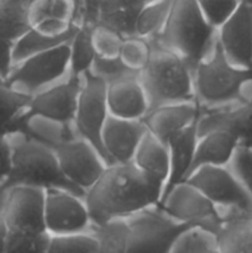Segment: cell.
Wrapping results in <instances>:
<instances>
[{
    "label": "cell",
    "mask_w": 252,
    "mask_h": 253,
    "mask_svg": "<svg viewBox=\"0 0 252 253\" xmlns=\"http://www.w3.org/2000/svg\"><path fill=\"white\" fill-rule=\"evenodd\" d=\"M163 185L143 174L132 162L113 165L88 189L84 202L94 226L114 220H127L158 207Z\"/></svg>",
    "instance_id": "cell-1"
},
{
    "label": "cell",
    "mask_w": 252,
    "mask_h": 253,
    "mask_svg": "<svg viewBox=\"0 0 252 253\" xmlns=\"http://www.w3.org/2000/svg\"><path fill=\"white\" fill-rule=\"evenodd\" d=\"M195 103L202 111L241 105L252 98V71L232 66L219 44L193 72Z\"/></svg>",
    "instance_id": "cell-2"
},
{
    "label": "cell",
    "mask_w": 252,
    "mask_h": 253,
    "mask_svg": "<svg viewBox=\"0 0 252 253\" xmlns=\"http://www.w3.org/2000/svg\"><path fill=\"white\" fill-rule=\"evenodd\" d=\"M150 41L174 52L195 68L214 49L217 29L208 21L195 0H174L162 32Z\"/></svg>",
    "instance_id": "cell-3"
},
{
    "label": "cell",
    "mask_w": 252,
    "mask_h": 253,
    "mask_svg": "<svg viewBox=\"0 0 252 253\" xmlns=\"http://www.w3.org/2000/svg\"><path fill=\"white\" fill-rule=\"evenodd\" d=\"M151 57L140 73L150 111L168 104L195 101L194 68L174 52L150 41Z\"/></svg>",
    "instance_id": "cell-4"
},
{
    "label": "cell",
    "mask_w": 252,
    "mask_h": 253,
    "mask_svg": "<svg viewBox=\"0 0 252 253\" xmlns=\"http://www.w3.org/2000/svg\"><path fill=\"white\" fill-rule=\"evenodd\" d=\"M12 150V169L4 193L17 185L40 189L59 188L84 198V193L66 179L59 169L53 150L21 131L9 137Z\"/></svg>",
    "instance_id": "cell-5"
},
{
    "label": "cell",
    "mask_w": 252,
    "mask_h": 253,
    "mask_svg": "<svg viewBox=\"0 0 252 253\" xmlns=\"http://www.w3.org/2000/svg\"><path fill=\"white\" fill-rule=\"evenodd\" d=\"M197 188L221 212L225 221L252 220V197L230 167H203L185 180Z\"/></svg>",
    "instance_id": "cell-6"
},
{
    "label": "cell",
    "mask_w": 252,
    "mask_h": 253,
    "mask_svg": "<svg viewBox=\"0 0 252 253\" xmlns=\"http://www.w3.org/2000/svg\"><path fill=\"white\" fill-rule=\"evenodd\" d=\"M71 74L69 43L54 47L15 64L6 85L27 96L51 88Z\"/></svg>",
    "instance_id": "cell-7"
},
{
    "label": "cell",
    "mask_w": 252,
    "mask_h": 253,
    "mask_svg": "<svg viewBox=\"0 0 252 253\" xmlns=\"http://www.w3.org/2000/svg\"><path fill=\"white\" fill-rule=\"evenodd\" d=\"M158 208L175 222L216 236L225 220L217 208L189 183L175 185L162 198Z\"/></svg>",
    "instance_id": "cell-8"
},
{
    "label": "cell",
    "mask_w": 252,
    "mask_h": 253,
    "mask_svg": "<svg viewBox=\"0 0 252 253\" xmlns=\"http://www.w3.org/2000/svg\"><path fill=\"white\" fill-rule=\"evenodd\" d=\"M109 116L110 115L106 104V84L90 73L84 74L73 127L79 137L88 141L100 153L106 165L108 162L103 150L101 135Z\"/></svg>",
    "instance_id": "cell-9"
},
{
    "label": "cell",
    "mask_w": 252,
    "mask_h": 253,
    "mask_svg": "<svg viewBox=\"0 0 252 253\" xmlns=\"http://www.w3.org/2000/svg\"><path fill=\"white\" fill-rule=\"evenodd\" d=\"M44 227L49 236L91 232L93 222L84 198L59 188L44 190Z\"/></svg>",
    "instance_id": "cell-10"
},
{
    "label": "cell",
    "mask_w": 252,
    "mask_h": 253,
    "mask_svg": "<svg viewBox=\"0 0 252 253\" xmlns=\"http://www.w3.org/2000/svg\"><path fill=\"white\" fill-rule=\"evenodd\" d=\"M2 219L9 232L47 234L44 227V190L17 185L2 194Z\"/></svg>",
    "instance_id": "cell-11"
},
{
    "label": "cell",
    "mask_w": 252,
    "mask_h": 253,
    "mask_svg": "<svg viewBox=\"0 0 252 253\" xmlns=\"http://www.w3.org/2000/svg\"><path fill=\"white\" fill-rule=\"evenodd\" d=\"M86 0H34L29 6L32 30L48 37L74 36L84 25Z\"/></svg>",
    "instance_id": "cell-12"
},
{
    "label": "cell",
    "mask_w": 252,
    "mask_h": 253,
    "mask_svg": "<svg viewBox=\"0 0 252 253\" xmlns=\"http://www.w3.org/2000/svg\"><path fill=\"white\" fill-rule=\"evenodd\" d=\"M53 152L62 174L84 194L108 167L100 153L79 136L57 146Z\"/></svg>",
    "instance_id": "cell-13"
},
{
    "label": "cell",
    "mask_w": 252,
    "mask_h": 253,
    "mask_svg": "<svg viewBox=\"0 0 252 253\" xmlns=\"http://www.w3.org/2000/svg\"><path fill=\"white\" fill-rule=\"evenodd\" d=\"M217 44L232 66L252 71V6L240 4L217 27Z\"/></svg>",
    "instance_id": "cell-14"
},
{
    "label": "cell",
    "mask_w": 252,
    "mask_h": 253,
    "mask_svg": "<svg viewBox=\"0 0 252 253\" xmlns=\"http://www.w3.org/2000/svg\"><path fill=\"white\" fill-rule=\"evenodd\" d=\"M83 77L69 74L64 81L32 96L25 116L37 115L63 124H73Z\"/></svg>",
    "instance_id": "cell-15"
},
{
    "label": "cell",
    "mask_w": 252,
    "mask_h": 253,
    "mask_svg": "<svg viewBox=\"0 0 252 253\" xmlns=\"http://www.w3.org/2000/svg\"><path fill=\"white\" fill-rule=\"evenodd\" d=\"M230 168L252 197V151L240 147ZM219 253H252V220H229L215 236Z\"/></svg>",
    "instance_id": "cell-16"
},
{
    "label": "cell",
    "mask_w": 252,
    "mask_h": 253,
    "mask_svg": "<svg viewBox=\"0 0 252 253\" xmlns=\"http://www.w3.org/2000/svg\"><path fill=\"white\" fill-rule=\"evenodd\" d=\"M147 132L143 121H132L109 116L104 126L101 143L108 166L132 162L143 136Z\"/></svg>",
    "instance_id": "cell-17"
},
{
    "label": "cell",
    "mask_w": 252,
    "mask_h": 253,
    "mask_svg": "<svg viewBox=\"0 0 252 253\" xmlns=\"http://www.w3.org/2000/svg\"><path fill=\"white\" fill-rule=\"evenodd\" d=\"M202 110L195 101L168 104L148 111L143 119L146 128L167 145L175 136L198 123Z\"/></svg>",
    "instance_id": "cell-18"
},
{
    "label": "cell",
    "mask_w": 252,
    "mask_h": 253,
    "mask_svg": "<svg viewBox=\"0 0 252 253\" xmlns=\"http://www.w3.org/2000/svg\"><path fill=\"white\" fill-rule=\"evenodd\" d=\"M106 104L113 118L142 121L150 111V104L140 74L106 85Z\"/></svg>",
    "instance_id": "cell-19"
},
{
    "label": "cell",
    "mask_w": 252,
    "mask_h": 253,
    "mask_svg": "<svg viewBox=\"0 0 252 253\" xmlns=\"http://www.w3.org/2000/svg\"><path fill=\"white\" fill-rule=\"evenodd\" d=\"M212 130H229L240 140V147L252 151V98L241 105L202 111L198 120V136Z\"/></svg>",
    "instance_id": "cell-20"
},
{
    "label": "cell",
    "mask_w": 252,
    "mask_h": 253,
    "mask_svg": "<svg viewBox=\"0 0 252 253\" xmlns=\"http://www.w3.org/2000/svg\"><path fill=\"white\" fill-rule=\"evenodd\" d=\"M239 148V137L231 131L212 130L203 133L198 138L189 175L203 167H230Z\"/></svg>",
    "instance_id": "cell-21"
},
{
    "label": "cell",
    "mask_w": 252,
    "mask_h": 253,
    "mask_svg": "<svg viewBox=\"0 0 252 253\" xmlns=\"http://www.w3.org/2000/svg\"><path fill=\"white\" fill-rule=\"evenodd\" d=\"M198 138V123H195L167 143L169 152V175L163 189L162 198L188 178L194 161Z\"/></svg>",
    "instance_id": "cell-22"
},
{
    "label": "cell",
    "mask_w": 252,
    "mask_h": 253,
    "mask_svg": "<svg viewBox=\"0 0 252 253\" xmlns=\"http://www.w3.org/2000/svg\"><path fill=\"white\" fill-rule=\"evenodd\" d=\"M132 163L165 189L169 175V152L166 143L147 131L136 150Z\"/></svg>",
    "instance_id": "cell-23"
},
{
    "label": "cell",
    "mask_w": 252,
    "mask_h": 253,
    "mask_svg": "<svg viewBox=\"0 0 252 253\" xmlns=\"http://www.w3.org/2000/svg\"><path fill=\"white\" fill-rule=\"evenodd\" d=\"M141 10L130 0H96V24L114 30L124 39L133 37Z\"/></svg>",
    "instance_id": "cell-24"
},
{
    "label": "cell",
    "mask_w": 252,
    "mask_h": 253,
    "mask_svg": "<svg viewBox=\"0 0 252 253\" xmlns=\"http://www.w3.org/2000/svg\"><path fill=\"white\" fill-rule=\"evenodd\" d=\"M29 137L43 143L47 147L54 148L66 141L78 136L73 124H63L42 116H24L20 124V130Z\"/></svg>",
    "instance_id": "cell-25"
},
{
    "label": "cell",
    "mask_w": 252,
    "mask_h": 253,
    "mask_svg": "<svg viewBox=\"0 0 252 253\" xmlns=\"http://www.w3.org/2000/svg\"><path fill=\"white\" fill-rule=\"evenodd\" d=\"M31 96L5 85L0 86V138L9 137L20 130L22 118L27 113Z\"/></svg>",
    "instance_id": "cell-26"
},
{
    "label": "cell",
    "mask_w": 252,
    "mask_h": 253,
    "mask_svg": "<svg viewBox=\"0 0 252 253\" xmlns=\"http://www.w3.org/2000/svg\"><path fill=\"white\" fill-rule=\"evenodd\" d=\"M174 0H156L146 5L140 11L136 21V36L145 40H153L162 32Z\"/></svg>",
    "instance_id": "cell-27"
},
{
    "label": "cell",
    "mask_w": 252,
    "mask_h": 253,
    "mask_svg": "<svg viewBox=\"0 0 252 253\" xmlns=\"http://www.w3.org/2000/svg\"><path fill=\"white\" fill-rule=\"evenodd\" d=\"M91 232L98 240V253H126L127 251L131 237L127 220H114L94 226Z\"/></svg>",
    "instance_id": "cell-28"
},
{
    "label": "cell",
    "mask_w": 252,
    "mask_h": 253,
    "mask_svg": "<svg viewBox=\"0 0 252 253\" xmlns=\"http://www.w3.org/2000/svg\"><path fill=\"white\" fill-rule=\"evenodd\" d=\"M91 27L93 25L84 24L69 42L71 74L73 76L83 77L88 73L96 58L91 43Z\"/></svg>",
    "instance_id": "cell-29"
},
{
    "label": "cell",
    "mask_w": 252,
    "mask_h": 253,
    "mask_svg": "<svg viewBox=\"0 0 252 253\" xmlns=\"http://www.w3.org/2000/svg\"><path fill=\"white\" fill-rule=\"evenodd\" d=\"M74 36L69 37H48L39 34L35 30H29L24 36L20 37L12 46V59L15 64L25 61L29 57L41 52L48 51L54 47L69 43Z\"/></svg>",
    "instance_id": "cell-30"
},
{
    "label": "cell",
    "mask_w": 252,
    "mask_h": 253,
    "mask_svg": "<svg viewBox=\"0 0 252 253\" xmlns=\"http://www.w3.org/2000/svg\"><path fill=\"white\" fill-rule=\"evenodd\" d=\"M98 240L93 232L49 236L47 253H98Z\"/></svg>",
    "instance_id": "cell-31"
},
{
    "label": "cell",
    "mask_w": 252,
    "mask_h": 253,
    "mask_svg": "<svg viewBox=\"0 0 252 253\" xmlns=\"http://www.w3.org/2000/svg\"><path fill=\"white\" fill-rule=\"evenodd\" d=\"M169 253H219L214 235L199 229H190L180 235Z\"/></svg>",
    "instance_id": "cell-32"
},
{
    "label": "cell",
    "mask_w": 252,
    "mask_h": 253,
    "mask_svg": "<svg viewBox=\"0 0 252 253\" xmlns=\"http://www.w3.org/2000/svg\"><path fill=\"white\" fill-rule=\"evenodd\" d=\"M150 57L151 43L148 40L138 36L124 39L119 58L128 69L140 74L147 66Z\"/></svg>",
    "instance_id": "cell-33"
},
{
    "label": "cell",
    "mask_w": 252,
    "mask_h": 253,
    "mask_svg": "<svg viewBox=\"0 0 252 253\" xmlns=\"http://www.w3.org/2000/svg\"><path fill=\"white\" fill-rule=\"evenodd\" d=\"M123 42V36L104 25L96 24L91 27V43L99 58H119Z\"/></svg>",
    "instance_id": "cell-34"
},
{
    "label": "cell",
    "mask_w": 252,
    "mask_h": 253,
    "mask_svg": "<svg viewBox=\"0 0 252 253\" xmlns=\"http://www.w3.org/2000/svg\"><path fill=\"white\" fill-rule=\"evenodd\" d=\"M88 73L100 79L106 85L115 83V82L123 81V79L130 78V77L138 76V73L128 69L121 62L120 58L106 59L99 58V57H96Z\"/></svg>",
    "instance_id": "cell-35"
},
{
    "label": "cell",
    "mask_w": 252,
    "mask_h": 253,
    "mask_svg": "<svg viewBox=\"0 0 252 253\" xmlns=\"http://www.w3.org/2000/svg\"><path fill=\"white\" fill-rule=\"evenodd\" d=\"M48 242V234L9 232L5 253H47Z\"/></svg>",
    "instance_id": "cell-36"
},
{
    "label": "cell",
    "mask_w": 252,
    "mask_h": 253,
    "mask_svg": "<svg viewBox=\"0 0 252 253\" xmlns=\"http://www.w3.org/2000/svg\"><path fill=\"white\" fill-rule=\"evenodd\" d=\"M208 21L217 29L240 5L239 0H195Z\"/></svg>",
    "instance_id": "cell-37"
},
{
    "label": "cell",
    "mask_w": 252,
    "mask_h": 253,
    "mask_svg": "<svg viewBox=\"0 0 252 253\" xmlns=\"http://www.w3.org/2000/svg\"><path fill=\"white\" fill-rule=\"evenodd\" d=\"M12 169V150L9 138H0V198H2Z\"/></svg>",
    "instance_id": "cell-38"
},
{
    "label": "cell",
    "mask_w": 252,
    "mask_h": 253,
    "mask_svg": "<svg viewBox=\"0 0 252 253\" xmlns=\"http://www.w3.org/2000/svg\"><path fill=\"white\" fill-rule=\"evenodd\" d=\"M12 46H14L12 42L0 36V76L5 79V82L14 68Z\"/></svg>",
    "instance_id": "cell-39"
},
{
    "label": "cell",
    "mask_w": 252,
    "mask_h": 253,
    "mask_svg": "<svg viewBox=\"0 0 252 253\" xmlns=\"http://www.w3.org/2000/svg\"><path fill=\"white\" fill-rule=\"evenodd\" d=\"M34 0H0V9H16L29 11V6Z\"/></svg>",
    "instance_id": "cell-40"
},
{
    "label": "cell",
    "mask_w": 252,
    "mask_h": 253,
    "mask_svg": "<svg viewBox=\"0 0 252 253\" xmlns=\"http://www.w3.org/2000/svg\"><path fill=\"white\" fill-rule=\"evenodd\" d=\"M7 235H9V230H7L6 224H5L4 219H2L1 211H0V253H5Z\"/></svg>",
    "instance_id": "cell-41"
},
{
    "label": "cell",
    "mask_w": 252,
    "mask_h": 253,
    "mask_svg": "<svg viewBox=\"0 0 252 253\" xmlns=\"http://www.w3.org/2000/svg\"><path fill=\"white\" fill-rule=\"evenodd\" d=\"M130 1H132L133 4H136L137 6L143 7V6H146V5L151 4V2L156 1V0H130Z\"/></svg>",
    "instance_id": "cell-42"
},
{
    "label": "cell",
    "mask_w": 252,
    "mask_h": 253,
    "mask_svg": "<svg viewBox=\"0 0 252 253\" xmlns=\"http://www.w3.org/2000/svg\"><path fill=\"white\" fill-rule=\"evenodd\" d=\"M240 4H245V5H250L252 6V0H239Z\"/></svg>",
    "instance_id": "cell-43"
},
{
    "label": "cell",
    "mask_w": 252,
    "mask_h": 253,
    "mask_svg": "<svg viewBox=\"0 0 252 253\" xmlns=\"http://www.w3.org/2000/svg\"><path fill=\"white\" fill-rule=\"evenodd\" d=\"M5 84H6V82H5V79L2 78L1 76H0V86H2V85H5Z\"/></svg>",
    "instance_id": "cell-44"
}]
</instances>
